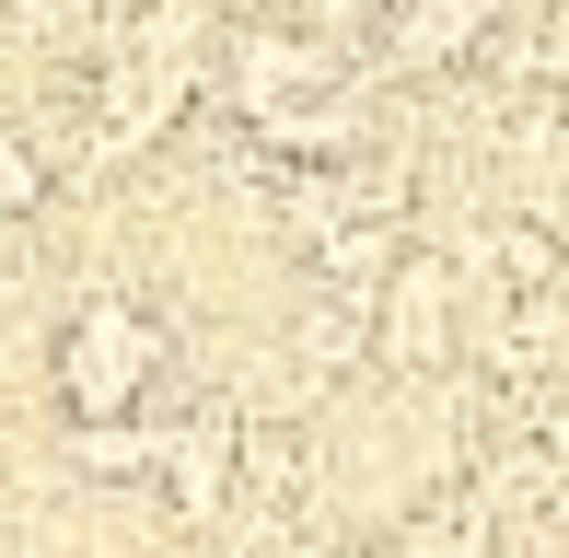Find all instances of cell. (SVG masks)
I'll list each match as a JSON object with an SVG mask.
<instances>
[{
  "label": "cell",
  "instance_id": "6da1fadb",
  "mask_svg": "<svg viewBox=\"0 0 569 558\" xmlns=\"http://www.w3.org/2000/svg\"><path fill=\"white\" fill-rule=\"evenodd\" d=\"M140 361H151V338H140L128 315H106V302H93V315H82V349H70V396L106 419V396L140 385Z\"/></svg>",
  "mask_w": 569,
  "mask_h": 558
}]
</instances>
